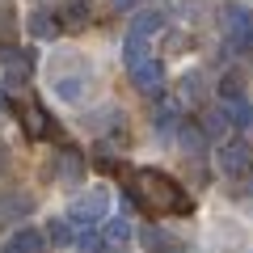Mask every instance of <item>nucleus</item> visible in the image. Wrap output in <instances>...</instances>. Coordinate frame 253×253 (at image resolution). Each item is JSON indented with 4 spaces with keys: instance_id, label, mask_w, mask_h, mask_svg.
<instances>
[{
    "instance_id": "f257e3e1",
    "label": "nucleus",
    "mask_w": 253,
    "mask_h": 253,
    "mask_svg": "<svg viewBox=\"0 0 253 253\" xmlns=\"http://www.w3.org/2000/svg\"><path fill=\"white\" fill-rule=\"evenodd\" d=\"M46 84L63 106H81L93 93V59L81 51H55L46 63Z\"/></svg>"
},
{
    "instance_id": "f03ea898",
    "label": "nucleus",
    "mask_w": 253,
    "mask_h": 253,
    "mask_svg": "<svg viewBox=\"0 0 253 253\" xmlns=\"http://www.w3.org/2000/svg\"><path fill=\"white\" fill-rule=\"evenodd\" d=\"M135 190H144L148 203L161 207V211H173V215H190L194 211V203L186 199V190L161 169H135Z\"/></svg>"
},
{
    "instance_id": "7ed1b4c3",
    "label": "nucleus",
    "mask_w": 253,
    "mask_h": 253,
    "mask_svg": "<svg viewBox=\"0 0 253 253\" xmlns=\"http://www.w3.org/2000/svg\"><path fill=\"white\" fill-rule=\"evenodd\" d=\"M106 215H110V190L106 186H93V190H84V194H76L72 207H68V219L81 224V228L101 224Z\"/></svg>"
},
{
    "instance_id": "20e7f679",
    "label": "nucleus",
    "mask_w": 253,
    "mask_h": 253,
    "mask_svg": "<svg viewBox=\"0 0 253 253\" xmlns=\"http://www.w3.org/2000/svg\"><path fill=\"white\" fill-rule=\"evenodd\" d=\"M224 34H228V51H249L253 46V13L245 4H224Z\"/></svg>"
},
{
    "instance_id": "39448f33",
    "label": "nucleus",
    "mask_w": 253,
    "mask_h": 253,
    "mask_svg": "<svg viewBox=\"0 0 253 253\" xmlns=\"http://www.w3.org/2000/svg\"><path fill=\"white\" fill-rule=\"evenodd\" d=\"M215 161H219V173H228V177H241V173H249L253 165V152L245 139H228V144L215 148Z\"/></svg>"
},
{
    "instance_id": "423d86ee",
    "label": "nucleus",
    "mask_w": 253,
    "mask_h": 253,
    "mask_svg": "<svg viewBox=\"0 0 253 253\" xmlns=\"http://www.w3.org/2000/svg\"><path fill=\"white\" fill-rule=\"evenodd\" d=\"M126 72H131V81H135L144 93H156L161 81H165V63L156 59V55H148V59H139L135 68H126Z\"/></svg>"
},
{
    "instance_id": "0eeeda50",
    "label": "nucleus",
    "mask_w": 253,
    "mask_h": 253,
    "mask_svg": "<svg viewBox=\"0 0 253 253\" xmlns=\"http://www.w3.org/2000/svg\"><path fill=\"white\" fill-rule=\"evenodd\" d=\"M0 253H46V232H38V228L13 232L9 241L0 245Z\"/></svg>"
},
{
    "instance_id": "6e6552de",
    "label": "nucleus",
    "mask_w": 253,
    "mask_h": 253,
    "mask_svg": "<svg viewBox=\"0 0 253 253\" xmlns=\"http://www.w3.org/2000/svg\"><path fill=\"white\" fill-rule=\"evenodd\" d=\"M30 207H34V199H26V194H17V190L0 194V224L9 228V224H17V219H26Z\"/></svg>"
},
{
    "instance_id": "1a4fd4ad",
    "label": "nucleus",
    "mask_w": 253,
    "mask_h": 253,
    "mask_svg": "<svg viewBox=\"0 0 253 253\" xmlns=\"http://www.w3.org/2000/svg\"><path fill=\"white\" fill-rule=\"evenodd\" d=\"M144 249L148 253H181V245H177V236L173 232H165V228H144Z\"/></svg>"
},
{
    "instance_id": "9d476101",
    "label": "nucleus",
    "mask_w": 253,
    "mask_h": 253,
    "mask_svg": "<svg viewBox=\"0 0 253 253\" xmlns=\"http://www.w3.org/2000/svg\"><path fill=\"white\" fill-rule=\"evenodd\" d=\"M131 236H135V228L126 224V219H110V224H106V232H101V241H106L114 253H123L126 245H131Z\"/></svg>"
},
{
    "instance_id": "9b49d317",
    "label": "nucleus",
    "mask_w": 253,
    "mask_h": 253,
    "mask_svg": "<svg viewBox=\"0 0 253 253\" xmlns=\"http://www.w3.org/2000/svg\"><path fill=\"white\" fill-rule=\"evenodd\" d=\"M76 241V228H72V219H68V215H55L51 219V224H46V245H55V249H68V245H72Z\"/></svg>"
},
{
    "instance_id": "f8f14e48",
    "label": "nucleus",
    "mask_w": 253,
    "mask_h": 253,
    "mask_svg": "<svg viewBox=\"0 0 253 253\" xmlns=\"http://www.w3.org/2000/svg\"><path fill=\"white\" fill-rule=\"evenodd\" d=\"M161 9H144V13H135V17H131V30H126V34H135V38H152L156 30H161Z\"/></svg>"
},
{
    "instance_id": "ddd939ff",
    "label": "nucleus",
    "mask_w": 253,
    "mask_h": 253,
    "mask_svg": "<svg viewBox=\"0 0 253 253\" xmlns=\"http://www.w3.org/2000/svg\"><path fill=\"white\" fill-rule=\"evenodd\" d=\"M84 177V161L76 148H63V165H59V181L63 186H76V181Z\"/></svg>"
},
{
    "instance_id": "4468645a",
    "label": "nucleus",
    "mask_w": 253,
    "mask_h": 253,
    "mask_svg": "<svg viewBox=\"0 0 253 253\" xmlns=\"http://www.w3.org/2000/svg\"><path fill=\"white\" fill-rule=\"evenodd\" d=\"M228 126H232V123H228V110L215 106V110H207V114H203V126H199V131H203L207 139H219Z\"/></svg>"
},
{
    "instance_id": "2eb2a0df",
    "label": "nucleus",
    "mask_w": 253,
    "mask_h": 253,
    "mask_svg": "<svg viewBox=\"0 0 253 253\" xmlns=\"http://www.w3.org/2000/svg\"><path fill=\"white\" fill-rule=\"evenodd\" d=\"M21 123H30V126H26L30 135H46L51 118H46V110H42V106H34V101H30V106H21Z\"/></svg>"
},
{
    "instance_id": "dca6fc26",
    "label": "nucleus",
    "mask_w": 253,
    "mask_h": 253,
    "mask_svg": "<svg viewBox=\"0 0 253 253\" xmlns=\"http://www.w3.org/2000/svg\"><path fill=\"white\" fill-rule=\"evenodd\" d=\"M148 38H135V34H126V42H123V59H126V68H135L139 59H148Z\"/></svg>"
},
{
    "instance_id": "f3484780",
    "label": "nucleus",
    "mask_w": 253,
    "mask_h": 253,
    "mask_svg": "<svg viewBox=\"0 0 253 253\" xmlns=\"http://www.w3.org/2000/svg\"><path fill=\"white\" fill-rule=\"evenodd\" d=\"M245 76L241 72H232V76H224V81H219V97H224V101H241L245 97Z\"/></svg>"
},
{
    "instance_id": "a211bd4d",
    "label": "nucleus",
    "mask_w": 253,
    "mask_h": 253,
    "mask_svg": "<svg viewBox=\"0 0 253 253\" xmlns=\"http://www.w3.org/2000/svg\"><path fill=\"white\" fill-rule=\"evenodd\" d=\"M30 30H34V38H51L55 34V17H51V13H42V9L30 13Z\"/></svg>"
},
{
    "instance_id": "6ab92c4d",
    "label": "nucleus",
    "mask_w": 253,
    "mask_h": 253,
    "mask_svg": "<svg viewBox=\"0 0 253 253\" xmlns=\"http://www.w3.org/2000/svg\"><path fill=\"white\" fill-rule=\"evenodd\" d=\"M177 106H173V101H165V110L161 114H156V135H173V131H177Z\"/></svg>"
},
{
    "instance_id": "aec40b11",
    "label": "nucleus",
    "mask_w": 253,
    "mask_h": 253,
    "mask_svg": "<svg viewBox=\"0 0 253 253\" xmlns=\"http://www.w3.org/2000/svg\"><path fill=\"white\" fill-rule=\"evenodd\" d=\"M84 17H89V4H84V0H68L63 21H68V26H84Z\"/></svg>"
},
{
    "instance_id": "412c9836",
    "label": "nucleus",
    "mask_w": 253,
    "mask_h": 253,
    "mask_svg": "<svg viewBox=\"0 0 253 253\" xmlns=\"http://www.w3.org/2000/svg\"><path fill=\"white\" fill-rule=\"evenodd\" d=\"M114 4H118V9H135L139 0H114Z\"/></svg>"
}]
</instances>
